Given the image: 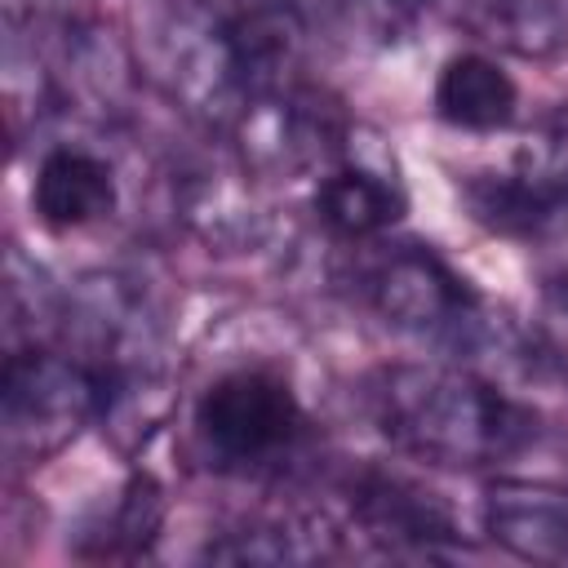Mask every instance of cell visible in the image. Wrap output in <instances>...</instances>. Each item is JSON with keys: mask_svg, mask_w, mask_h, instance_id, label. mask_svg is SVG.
<instances>
[{"mask_svg": "<svg viewBox=\"0 0 568 568\" xmlns=\"http://www.w3.org/2000/svg\"><path fill=\"white\" fill-rule=\"evenodd\" d=\"M368 408L399 453L448 470L506 462L537 439V413L466 364H386L368 382Z\"/></svg>", "mask_w": 568, "mask_h": 568, "instance_id": "1", "label": "cell"}, {"mask_svg": "<svg viewBox=\"0 0 568 568\" xmlns=\"http://www.w3.org/2000/svg\"><path fill=\"white\" fill-rule=\"evenodd\" d=\"M373 311L404 337L457 359L515 351L519 328L493 311L439 253L426 244L386 248L364 275Z\"/></svg>", "mask_w": 568, "mask_h": 568, "instance_id": "2", "label": "cell"}, {"mask_svg": "<svg viewBox=\"0 0 568 568\" xmlns=\"http://www.w3.org/2000/svg\"><path fill=\"white\" fill-rule=\"evenodd\" d=\"M106 382L98 364L44 342L9 346L0 373V426L4 457L13 466H40L62 453L84 426L102 422Z\"/></svg>", "mask_w": 568, "mask_h": 568, "instance_id": "3", "label": "cell"}, {"mask_svg": "<svg viewBox=\"0 0 568 568\" xmlns=\"http://www.w3.org/2000/svg\"><path fill=\"white\" fill-rule=\"evenodd\" d=\"M195 453L222 475H275L306 439L293 386L266 368H235L204 386L191 413Z\"/></svg>", "mask_w": 568, "mask_h": 568, "instance_id": "4", "label": "cell"}, {"mask_svg": "<svg viewBox=\"0 0 568 568\" xmlns=\"http://www.w3.org/2000/svg\"><path fill=\"white\" fill-rule=\"evenodd\" d=\"M346 501H351V524L382 546L386 555H453L462 546L457 519L448 515V506L390 470H359L346 484Z\"/></svg>", "mask_w": 568, "mask_h": 568, "instance_id": "5", "label": "cell"}, {"mask_svg": "<svg viewBox=\"0 0 568 568\" xmlns=\"http://www.w3.org/2000/svg\"><path fill=\"white\" fill-rule=\"evenodd\" d=\"M120 200L115 169L102 151L80 142H58L40 155L31 182V209L49 231H80L111 217Z\"/></svg>", "mask_w": 568, "mask_h": 568, "instance_id": "6", "label": "cell"}, {"mask_svg": "<svg viewBox=\"0 0 568 568\" xmlns=\"http://www.w3.org/2000/svg\"><path fill=\"white\" fill-rule=\"evenodd\" d=\"M462 200L479 226L506 240H564L568 235V186H555L528 169L475 173L462 182Z\"/></svg>", "mask_w": 568, "mask_h": 568, "instance_id": "7", "label": "cell"}, {"mask_svg": "<svg viewBox=\"0 0 568 568\" xmlns=\"http://www.w3.org/2000/svg\"><path fill=\"white\" fill-rule=\"evenodd\" d=\"M408 200L404 186L390 169L355 160V133L346 155L324 169V178L315 182V217L337 235V240H373L382 231H390L404 217Z\"/></svg>", "mask_w": 568, "mask_h": 568, "instance_id": "8", "label": "cell"}, {"mask_svg": "<svg viewBox=\"0 0 568 568\" xmlns=\"http://www.w3.org/2000/svg\"><path fill=\"white\" fill-rule=\"evenodd\" d=\"M488 537L537 564L568 559V493L537 479H497L484 497Z\"/></svg>", "mask_w": 568, "mask_h": 568, "instance_id": "9", "label": "cell"}, {"mask_svg": "<svg viewBox=\"0 0 568 568\" xmlns=\"http://www.w3.org/2000/svg\"><path fill=\"white\" fill-rule=\"evenodd\" d=\"M342 546V528L320 510H271L253 515L204 546L213 564H315L333 559Z\"/></svg>", "mask_w": 568, "mask_h": 568, "instance_id": "10", "label": "cell"}, {"mask_svg": "<svg viewBox=\"0 0 568 568\" xmlns=\"http://www.w3.org/2000/svg\"><path fill=\"white\" fill-rule=\"evenodd\" d=\"M475 40L515 58H555L568 49V13L555 0H430Z\"/></svg>", "mask_w": 568, "mask_h": 568, "instance_id": "11", "label": "cell"}, {"mask_svg": "<svg viewBox=\"0 0 568 568\" xmlns=\"http://www.w3.org/2000/svg\"><path fill=\"white\" fill-rule=\"evenodd\" d=\"M519 89L488 53H457L435 75V115L453 129L493 133L515 120Z\"/></svg>", "mask_w": 568, "mask_h": 568, "instance_id": "12", "label": "cell"}, {"mask_svg": "<svg viewBox=\"0 0 568 568\" xmlns=\"http://www.w3.org/2000/svg\"><path fill=\"white\" fill-rule=\"evenodd\" d=\"M160 524H164V488L146 470H133L111 506V519L98 524L93 555H146L151 541L160 537Z\"/></svg>", "mask_w": 568, "mask_h": 568, "instance_id": "13", "label": "cell"}, {"mask_svg": "<svg viewBox=\"0 0 568 568\" xmlns=\"http://www.w3.org/2000/svg\"><path fill=\"white\" fill-rule=\"evenodd\" d=\"M430 0H333L342 27L364 44H395L413 31Z\"/></svg>", "mask_w": 568, "mask_h": 568, "instance_id": "14", "label": "cell"}, {"mask_svg": "<svg viewBox=\"0 0 568 568\" xmlns=\"http://www.w3.org/2000/svg\"><path fill=\"white\" fill-rule=\"evenodd\" d=\"M519 169L568 186V106H555L550 115H541L528 133V142L519 146Z\"/></svg>", "mask_w": 568, "mask_h": 568, "instance_id": "15", "label": "cell"}, {"mask_svg": "<svg viewBox=\"0 0 568 568\" xmlns=\"http://www.w3.org/2000/svg\"><path fill=\"white\" fill-rule=\"evenodd\" d=\"M4 4H9V22H22V27L84 18V0H4Z\"/></svg>", "mask_w": 568, "mask_h": 568, "instance_id": "16", "label": "cell"}]
</instances>
